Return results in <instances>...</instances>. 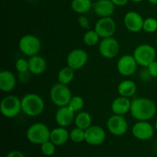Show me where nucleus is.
I'll use <instances>...</instances> for the list:
<instances>
[{
    "label": "nucleus",
    "mask_w": 157,
    "mask_h": 157,
    "mask_svg": "<svg viewBox=\"0 0 157 157\" xmlns=\"http://www.w3.org/2000/svg\"><path fill=\"white\" fill-rule=\"evenodd\" d=\"M156 105L147 98H138L132 101L130 114L136 121H148L156 113Z\"/></svg>",
    "instance_id": "f257e3e1"
},
{
    "label": "nucleus",
    "mask_w": 157,
    "mask_h": 157,
    "mask_svg": "<svg viewBox=\"0 0 157 157\" xmlns=\"http://www.w3.org/2000/svg\"><path fill=\"white\" fill-rule=\"evenodd\" d=\"M44 110V101L37 94H27L21 98V111L32 117H38Z\"/></svg>",
    "instance_id": "f03ea898"
},
{
    "label": "nucleus",
    "mask_w": 157,
    "mask_h": 157,
    "mask_svg": "<svg viewBox=\"0 0 157 157\" xmlns=\"http://www.w3.org/2000/svg\"><path fill=\"white\" fill-rule=\"evenodd\" d=\"M51 130L43 123H35L31 125L27 130L26 136L28 140L33 144L41 145L44 142L50 140Z\"/></svg>",
    "instance_id": "7ed1b4c3"
},
{
    "label": "nucleus",
    "mask_w": 157,
    "mask_h": 157,
    "mask_svg": "<svg viewBox=\"0 0 157 157\" xmlns=\"http://www.w3.org/2000/svg\"><path fill=\"white\" fill-rule=\"evenodd\" d=\"M72 96L73 95H72L70 88L66 84H63L58 82L54 84L51 88V101L55 105L58 107L68 105L69 101Z\"/></svg>",
    "instance_id": "20e7f679"
},
{
    "label": "nucleus",
    "mask_w": 157,
    "mask_h": 157,
    "mask_svg": "<svg viewBox=\"0 0 157 157\" xmlns=\"http://www.w3.org/2000/svg\"><path fill=\"white\" fill-rule=\"evenodd\" d=\"M0 110L5 117H15L21 111V99L15 95H7L0 103Z\"/></svg>",
    "instance_id": "39448f33"
},
{
    "label": "nucleus",
    "mask_w": 157,
    "mask_h": 157,
    "mask_svg": "<svg viewBox=\"0 0 157 157\" xmlns=\"http://www.w3.org/2000/svg\"><path fill=\"white\" fill-rule=\"evenodd\" d=\"M18 48L25 55L32 57L39 53L41 48V42L36 35L28 34L23 35L19 39Z\"/></svg>",
    "instance_id": "423d86ee"
},
{
    "label": "nucleus",
    "mask_w": 157,
    "mask_h": 157,
    "mask_svg": "<svg viewBox=\"0 0 157 157\" xmlns=\"http://www.w3.org/2000/svg\"><path fill=\"white\" fill-rule=\"evenodd\" d=\"M138 65L143 67H147L150 63L156 60V49L148 44H142L134 49L133 53Z\"/></svg>",
    "instance_id": "0eeeda50"
},
{
    "label": "nucleus",
    "mask_w": 157,
    "mask_h": 157,
    "mask_svg": "<svg viewBox=\"0 0 157 157\" xmlns=\"http://www.w3.org/2000/svg\"><path fill=\"white\" fill-rule=\"evenodd\" d=\"M107 127L112 135L121 136L127 132L128 123L124 116L114 114L110 116L107 120Z\"/></svg>",
    "instance_id": "6e6552de"
},
{
    "label": "nucleus",
    "mask_w": 157,
    "mask_h": 157,
    "mask_svg": "<svg viewBox=\"0 0 157 157\" xmlns=\"http://www.w3.org/2000/svg\"><path fill=\"white\" fill-rule=\"evenodd\" d=\"M98 49L100 54L104 58L111 59L117 57V55L119 54L121 47L116 38L113 37H109V38H102L99 43Z\"/></svg>",
    "instance_id": "1a4fd4ad"
},
{
    "label": "nucleus",
    "mask_w": 157,
    "mask_h": 157,
    "mask_svg": "<svg viewBox=\"0 0 157 157\" xmlns=\"http://www.w3.org/2000/svg\"><path fill=\"white\" fill-rule=\"evenodd\" d=\"M94 30L101 38L113 37L117 30V24L111 17L100 18L94 25Z\"/></svg>",
    "instance_id": "9d476101"
},
{
    "label": "nucleus",
    "mask_w": 157,
    "mask_h": 157,
    "mask_svg": "<svg viewBox=\"0 0 157 157\" xmlns=\"http://www.w3.org/2000/svg\"><path fill=\"white\" fill-rule=\"evenodd\" d=\"M138 64L133 55H124L118 59L117 62V69L120 75L124 77L133 75L137 69Z\"/></svg>",
    "instance_id": "9b49d317"
},
{
    "label": "nucleus",
    "mask_w": 157,
    "mask_h": 157,
    "mask_svg": "<svg viewBox=\"0 0 157 157\" xmlns=\"http://www.w3.org/2000/svg\"><path fill=\"white\" fill-rule=\"evenodd\" d=\"M88 61V54L81 48L73 49L67 56V66L75 71L79 70L86 65Z\"/></svg>",
    "instance_id": "f8f14e48"
},
{
    "label": "nucleus",
    "mask_w": 157,
    "mask_h": 157,
    "mask_svg": "<svg viewBox=\"0 0 157 157\" xmlns=\"http://www.w3.org/2000/svg\"><path fill=\"white\" fill-rule=\"evenodd\" d=\"M155 128L148 121H137L132 127V134L140 140H148L154 135Z\"/></svg>",
    "instance_id": "ddd939ff"
},
{
    "label": "nucleus",
    "mask_w": 157,
    "mask_h": 157,
    "mask_svg": "<svg viewBox=\"0 0 157 157\" xmlns=\"http://www.w3.org/2000/svg\"><path fill=\"white\" fill-rule=\"evenodd\" d=\"M106 132L103 127L98 125H92L85 130V141L91 146H99L104 142Z\"/></svg>",
    "instance_id": "4468645a"
},
{
    "label": "nucleus",
    "mask_w": 157,
    "mask_h": 157,
    "mask_svg": "<svg viewBox=\"0 0 157 157\" xmlns=\"http://www.w3.org/2000/svg\"><path fill=\"white\" fill-rule=\"evenodd\" d=\"M144 21V19L142 15L135 11H130L124 15V25L129 32L133 33H137L143 30Z\"/></svg>",
    "instance_id": "2eb2a0df"
},
{
    "label": "nucleus",
    "mask_w": 157,
    "mask_h": 157,
    "mask_svg": "<svg viewBox=\"0 0 157 157\" xmlns=\"http://www.w3.org/2000/svg\"><path fill=\"white\" fill-rule=\"evenodd\" d=\"M55 118L58 127H67L75 121V112L68 106L61 107L55 113Z\"/></svg>",
    "instance_id": "dca6fc26"
},
{
    "label": "nucleus",
    "mask_w": 157,
    "mask_h": 157,
    "mask_svg": "<svg viewBox=\"0 0 157 157\" xmlns=\"http://www.w3.org/2000/svg\"><path fill=\"white\" fill-rule=\"evenodd\" d=\"M115 6L111 0H98L93 4L94 11L100 18L111 16L114 12Z\"/></svg>",
    "instance_id": "f3484780"
},
{
    "label": "nucleus",
    "mask_w": 157,
    "mask_h": 157,
    "mask_svg": "<svg viewBox=\"0 0 157 157\" xmlns=\"http://www.w3.org/2000/svg\"><path fill=\"white\" fill-rule=\"evenodd\" d=\"M131 102L130 98L126 97L120 96L115 98L111 103V110L114 114L122 115L127 113L130 111Z\"/></svg>",
    "instance_id": "a211bd4d"
},
{
    "label": "nucleus",
    "mask_w": 157,
    "mask_h": 157,
    "mask_svg": "<svg viewBox=\"0 0 157 157\" xmlns=\"http://www.w3.org/2000/svg\"><path fill=\"white\" fill-rule=\"evenodd\" d=\"M16 85V78L12 71L8 70L0 72V89L3 92H10Z\"/></svg>",
    "instance_id": "6ab92c4d"
},
{
    "label": "nucleus",
    "mask_w": 157,
    "mask_h": 157,
    "mask_svg": "<svg viewBox=\"0 0 157 157\" xmlns=\"http://www.w3.org/2000/svg\"><path fill=\"white\" fill-rule=\"evenodd\" d=\"M29 72L35 75H39L44 73L47 68V62L43 57L36 55L29 58Z\"/></svg>",
    "instance_id": "aec40b11"
},
{
    "label": "nucleus",
    "mask_w": 157,
    "mask_h": 157,
    "mask_svg": "<svg viewBox=\"0 0 157 157\" xmlns=\"http://www.w3.org/2000/svg\"><path fill=\"white\" fill-rule=\"evenodd\" d=\"M68 139H70V132L67 131L66 127H58L51 130L50 140L55 146L64 145Z\"/></svg>",
    "instance_id": "412c9836"
},
{
    "label": "nucleus",
    "mask_w": 157,
    "mask_h": 157,
    "mask_svg": "<svg viewBox=\"0 0 157 157\" xmlns=\"http://www.w3.org/2000/svg\"><path fill=\"white\" fill-rule=\"evenodd\" d=\"M137 87L136 83L132 80H124L121 81L117 87V92L120 96L131 98L136 94Z\"/></svg>",
    "instance_id": "4be33fe9"
},
{
    "label": "nucleus",
    "mask_w": 157,
    "mask_h": 157,
    "mask_svg": "<svg viewBox=\"0 0 157 157\" xmlns=\"http://www.w3.org/2000/svg\"><path fill=\"white\" fill-rule=\"evenodd\" d=\"M74 122H75V127L86 130L90 126H92V117L88 112L80 111L75 116Z\"/></svg>",
    "instance_id": "5701e85b"
},
{
    "label": "nucleus",
    "mask_w": 157,
    "mask_h": 157,
    "mask_svg": "<svg viewBox=\"0 0 157 157\" xmlns=\"http://www.w3.org/2000/svg\"><path fill=\"white\" fill-rule=\"evenodd\" d=\"M71 6L76 13L84 14L90 10L93 4L91 0H72Z\"/></svg>",
    "instance_id": "b1692460"
},
{
    "label": "nucleus",
    "mask_w": 157,
    "mask_h": 157,
    "mask_svg": "<svg viewBox=\"0 0 157 157\" xmlns=\"http://www.w3.org/2000/svg\"><path fill=\"white\" fill-rule=\"evenodd\" d=\"M75 78V70L69 66H65L60 69L58 73V81L59 83L68 85Z\"/></svg>",
    "instance_id": "393cba45"
},
{
    "label": "nucleus",
    "mask_w": 157,
    "mask_h": 157,
    "mask_svg": "<svg viewBox=\"0 0 157 157\" xmlns=\"http://www.w3.org/2000/svg\"><path fill=\"white\" fill-rule=\"evenodd\" d=\"M100 38L101 37L99 36L96 31L94 30H88L84 33V36H83V41H84V44L89 46V47H92V46H95L100 43Z\"/></svg>",
    "instance_id": "a878e982"
},
{
    "label": "nucleus",
    "mask_w": 157,
    "mask_h": 157,
    "mask_svg": "<svg viewBox=\"0 0 157 157\" xmlns=\"http://www.w3.org/2000/svg\"><path fill=\"white\" fill-rule=\"evenodd\" d=\"M69 107L73 110L75 113L76 112H80L83 109L84 106V101L82 97L78 96V95H75L72 96L71 98L70 101L68 104Z\"/></svg>",
    "instance_id": "bb28decb"
},
{
    "label": "nucleus",
    "mask_w": 157,
    "mask_h": 157,
    "mask_svg": "<svg viewBox=\"0 0 157 157\" xmlns=\"http://www.w3.org/2000/svg\"><path fill=\"white\" fill-rule=\"evenodd\" d=\"M70 139L74 143H81L85 141V130L78 127L72 129L70 132Z\"/></svg>",
    "instance_id": "cd10ccee"
},
{
    "label": "nucleus",
    "mask_w": 157,
    "mask_h": 157,
    "mask_svg": "<svg viewBox=\"0 0 157 157\" xmlns=\"http://www.w3.org/2000/svg\"><path fill=\"white\" fill-rule=\"evenodd\" d=\"M143 31L147 33H154L157 31V19L153 17H148L144 19Z\"/></svg>",
    "instance_id": "c85d7f7f"
},
{
    "label": "nucleus",
    "mask_w": 157,
    "mask_h": 157,
    "mask_svg": "<svg viewBox=\"0 0 157 157\" xmlns=\"http://www.w3.org/2000/svg\"><path fill=\"white\" fill-rule=\"evenodd\" d=\"M15 70L19 74H25L29 71V61L24 58H19L16 61L15 64Z\"/></svg>",
    "instance_id": "c756f323"
},
{
    "label": "nucleus",
    "mask_w": 157,
    "mask_h": 157,
    "mask_svg": "<svg viewBox=\"0 0 157 157\" xmlns=\"http://www.w3.org/2000/svg\"><path fill=\"white\" fill-rule=\"evenodd\" d=\"M41 146V153L44 155L48 156H52L55 152V147L56 146L53 144L51 140H48L42 144Z\"/></svg>",
    "instance_id": "7c9ffc66"
},
{
    "label": "nucleus",
    "mask_w": 157,
    "mask_h": 157,
    "mask_svg": "<svg viewBox=\"0 0 157 157\" xmlns=\"http://www.w3.org/2000/svg\"><path fill=\"white\" fill-rule=\"evenodd\" d=\"M147 68V72L150 76L153 78H157V61L155 60L153 62L150 63Z\"/></svg>",
    "instance_id": "2f4dec72"
},
{
    "label": "nucleus",
    "mask_w": 157,
    "mask_h": 157,
    "mask_svg": "<svg viewBox=\"0 0 157 157\" xmlns=\"http://www.w3.org/2000/svg\"><path fill=\"white\" fill-rule=\"evenodd\" d=\"M78 21H79L80 25L84 29H88L89 28V21L86 17L81 16L78 18Z\"/></svg>",
    "instance_id": "473e14b6"
},
{
    "label": "nucleus",
    "mask_w": 157,
    "mask_h": 157,
    "mask_svg": "<svg viewBox=\"0 0 157 157\" xmlns=\"http://www.w3.org/2000/svg\"><path fill=\"white\" fill-rule=\"evenodd\" d=\"M6 157H25V156L24 154H23L22 153H21L20 151H18V150H13V151H11L10 153H8Z\"/></svg>",
    "instance_id": "72a5a7b5"
},
{
    "label": "nucleus",
    "mask_w": 157,
    "mask_h": 157,
    "mask_svg": "<svg viewBox=\"0 0 157 157\" xmlns=\"http://www.w3.org/2000/svg\"><path fill=\"white\" fill-rule=\"evenodd\" d=\"M111 1L116 6H124L127 4L129 0H111Z\"/></svg>",
    "instance_id": "f704fd0d"
},
{
    "label": "nucleus",
    "mask_w": 157,
    "mask_h": 157,
    "mask_svg": "<svg viewBox=\"0 0 157 157\" xmlns=\"http://www.w3.org/2000/svg\"><path fill=\"white\" fill-rule=\"evenodd\" d=\"M149 2L153 5H157V0H148Z\"/></svg>",
    "instance_id": "c9c22d12"
},
{
    "label": "nucleus",
    "mask_w": 157,
    "mask_h": 157,
    "mask_svg": "<svg viewBox=\"0 0 157 157\" xmlns=\"http://www.w3.org/2000/svg\"><path fill=\"white\" fill-rule=\"evenodd\" d=\"M130 1L133 2H142L143 0H130Z\"/></svg>",
    "instance_id": "e433bc0d"
},
{
    "label": "nucleus",
    "mask_w": 157,
    "mask_h": 157,
    "mask_svg": "<svg viewBox=\"0 0 157 157\" xmlns=\"http://www.w3.org/2000/svg\"><path fill=\"white\" fill-rule=\"evenodd\" d=\"M154 128H155V130H156V131L157 132V120H156V123H155V126H154Z\"/></svg>",
    "instance_id": "4c0bfd02"
},
{
    "label": "nucleus",
    "mask_w": 157,
    "mask_h": 157,
    "mask_svg": "<svg viewBox=\"0 0 157 157\" xmlns=\"http://www.w3.org/2000/svg\"><path fill=\"white\" fill-rule=\"evenodd\" d=\"M156 47H157V38H156Z\"/></svg>",
    "instance_id": "58836bf2"
}]
</instances>
